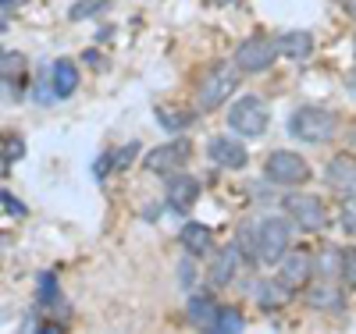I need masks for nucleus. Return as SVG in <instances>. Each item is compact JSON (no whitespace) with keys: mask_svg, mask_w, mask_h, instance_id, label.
Masks as SVG:
<instances>
[{"mask_svg":"<svg viewBox=\"0 0 356 334\" xmlns=\"http://www.w3.org/2000/svg\"><path fill=\"white\" fill-rule=\"evenodd\" d=\"M289 135L296 142H307V146H321V142H332L339 135V117L328 107H317V103H303L289 114Z\"/></svg>","mask_w":356,"mask_h":334,"instance_id":"f257e3e1","label":"nucleus"},{"mask_svg":"<svg viewBox=\"0 0 356 334\" xmlns=\"http://www.w3.org/2000/svg\"><path fill=\"white\" fill-rule=\"evenodd\" d=\"M228 125L239 139H260L267 125H271V110H267L260 97H239L235 107L228 110Z\"/></svg>","mask_w":356,"mask_h":334,"instance_id":"f03ea898","label":"nucleus"},{"mask_svg":"<svg viewBox=\"0 0 356 334\" xmlns=\"http://www.w3.org/2000/svg\"><path fill=\"white\" fill-rule=\"evenodd\" d=\"M278 53H282L278 40L264 36V33H253V36H246L239 47H235V68H239L243 75H264L267 68L275 65Z\"/></svg>","mask_w":356,"mask_h":334,"instance_id":"7ed1b4c3","label":"nucleus"},{"mask_svg":"<svg viewBox=\"0 0 356 334\" xmlns=\"http://www.w3.org/2000/svg\"><path fill=\"white\" fill-rule=\"evenodd\" d=\"M235 89H239V68L235 65H214L207 72V78L200 82V110H218L225 107Z\"/></svg>","mask_w":356,"mask_h":334,"instance_id":"20e7f679","label":"nucleus"},{"mask_svg":"<svg viewBox=\"0 0 356 334\" xmlns=\"http://www.w3.org/2000/svg\"><path fill=\"white\" fill-rule=\"evenodd\" d=\"M289 221L285 217H264L257 221V263L275 267L289 253Z\"/></svg>","mask_w":356,"mask_h":334,"instance_id":"39448f33","label":"nucleus"},{"mask_svg":"<svg viewBox=\"0 0 356 334\" xmlns=\"http://www.w3.org/2000/svg\"><path fill=\"white\" fill-rule=\"evenodd\" d=\"M264 174L271 185L296 189V185H303V181H310V164L300 153H292V149H275V153L264 160Z\"/></svg>","mask_w":356,"mask_h":334,"instance_id":"423d86ee","label":"nucleus"},{"mask_svg":"<svg viewBox=\"0 0 356 334\" xmlns=\"http://www.w3.org/2000/svg\"><path fill=\"white\" fill-rule=\"evenodd\" d=\"M285 210H289V217L300 224L303 231H324V224H328V206H324L321 196L296 192V196L285 199Z\"/></svg>","mask_w":356,"mask_h":334,"instance_id":"0eeeda50","label":"nucleus"},{"mask_svg":"<svg viewBox=\"0 0 356 334\" xmlns=\"http://www.w3.org/2000/svg\"><path fill=\"white\" fill-rule=\"evenodd\" d=\"M189 160V142H164V146H154L150 153L143 157V167L154 171V174H175Z\"/></svg>","mask_w":356,"mask_h":334,"instance_id":"6e6552de","label":"nucleus"},{"mask_svg":"<svg viewBox=\"0 0 356 334\" xmlns=\"http://www.w3.org/2000/svg\"><path fill=\"white\" fill-rule=\"evenodd\" d=\"M207 153H211V160L218 167H228V171H243L250 164V153H246V146L232 135H214L211 142H207Z\"/></svg>","mask_w":356,"mask_h":334,"instance_id":"1a4fd4ad","label":"nucleus"},{"mask_svg":"<svg viewBox=\"0 0 356 334\" xmlns=\"http://www.w3.org/2000/svg\"><path fill=\"white\" fill-rule=\"evenodd\" d=\"M324 181H328L332 192H342V196H353L356 192V157L353 153H335L324 167Z\"/></svg>","mask_w":356,"mask_h":334,"instance_id":"9d476101","label":"nucleus"},{"mask_svg":"<svg viewBox=\"0 0 356 334\" xmlns=\"http://www.w3.org/2000/svg\"><path fill=\"white\" fill-rule=\"evenodd\" d=\"M243 260H246V256H243V249L235 246V242H228V246H221V249H218L214 263L207 267V281H211L214 288L232 285V281H235V270H239V263H243Z\"/></svg>","mask_w":356,"mask_h":334,"instance_id":"9b49d317","label":"nucleus"},{"mask_svg":"<svg viewBox=\"0 0 356 334\" xmlns=\"http://www.w3.org/2000/svg\"><path fill=\"white\" fill-rule=\"evenodd\" d=\"M310 274H314V263H310V256H307V253H300V249H296V253H285L282 270H278V281H282L289 292L307 288Z\"/></svg>","mask_w":356,"mask_h":334,"instance_id":"f8f14e48","label":"nucleus"},{"mask_svg":"<svg viewBox=\"0 0 356 334\" xmlns=\"http://www.w3.org/2000/svg\"><path fill=\"white\" fill-rule=\"evenodd\" d=\"M196 199H200V181L193 174H178L175 171L171 181H168V206L178 210V214H186Z\"/></svg>","mask_w":356,"mask_h":334,"instance_id":"ddd939ff","label":"nucleus"},{"mask_svg":"<svg viewBox=\"0 0 356 334\" xmlns=\"http://www.w3.org/2000/svg\"><path fill=\"white\" fill-rule=\"evenodd\" d=\"M79 68H75V60H54V68H50V89H54V97H75V89H79Z\"/></svg>","mask_w":356,"mask_h":334,"instance_id":"4468645a","label":"nucleus"},{"mask_svg":"<svg viewBox=\"0 0 356 334\" xmlns=\"http://www.w3.org/2000/svg\"><path fill=\"white\" fill-rule=\"evenodd\" d=\"M178 242H182V249H186L189 256H207V253L214 249V235H211V228L200 224V221H189L182 231H178Z\"/></svg>","mask_w":356,"mask_h":334,"instance_id":"2eb2a0df","label":"nucleus"},{"mask_svg":"<svg viewBox=\"0 0 356 334\" xmlns=\"http://www.w3.org/2000/svg\"><path fill=\"white\" fill-rule=\"evenodd\" d=\"M278 50L289 57V60H307L314 53V36L303 33V28H296V33H282L278 36Z\"/></svg>","mask_w":356,"mask_h":334,"instance_id":"dca6fc26","label":"nucleus"},{"mask_svg":"<svg viewBox=\"0 0 356 334\" xmlns=\"http://www.w3.org/2000/svg\"><path fill=\"white\" fill-rule=\"evenodd\" d=\"M253 295H257V306L271 313V310L285 306V299H289V288H285L282 281H264V285H257V288H253Z\"/></svg>","mask_w":356,"mask_h":334,"instance_id":"f3484780","label":"nucleus"},{"mask_svg":"<svg viewBox=\"0 0 356 334\" xmlns=\"http://www.w3.org/2000/svg\"><path fill=\"white\" fill-rule=\"evenodd\" d=\"M214 317H218V302H214L211 295H193V299H189V320H193L196 327L211 331Z\"/></svg>","mask_w":356,"mask_h":334,"instance_id":"a211bd4d","label":"nucleus"},{"mask_svg":"<svg viewBox=\"0 0 356 334\" xmlns=\"http://www.w3.org/2000/svg\"><path fill=\"white\" fill-rule=\"evenodd\" d=\"M243 327H246V320H243L239 310H235V306H218V317L211 324L214 334H239Z\"/></svg>","mask_w":356,"mask_h":334,"instance_id":"6ab92c4d","label":"nucleus"},{"mask_svg":"<svg viewBox=\"0 0 356 334\" xmlns=\"http://www.w3.org/2000/svg\"><path fill=\"white\" fill-rule=\"evenodd\" d=\"M339 281L349 292L356 288V246H349V249L339 253Z\"/></svg>","mask_w":356,"mask_h":334,"instance_id":"aec40b11","label":"nucleus"},{"mask_svg":"<svg viewBox=\"0 0 356 334\" xmlns=\"http://www.w3.org/2000/svg\"><path fill=\"white\" fill-rule=\"evenodd\" d=\"M307 302H310V306L314 310H339L342 306V299L335 295V288H310V295H307Z\"/></svg>","mask_w":356,"mask_h":334,"instance_id":"412c9836","label":"nucleus"},{"mask_svg":"<svg viewBox=\"0 0 356 334\" xmlns=\"http://www.w3.org/2000/svg\"><path fill=\"white\" fill-rule=\"evenodd\" d=\"M157 121L168 128V132H182V128H189V121H193V114H186V110H168V107H161L157 110Z\"/></svg>","mask_w":356,"mask_h":334,"instance_id":"4be33fe9","label":"nucleus"},{"mask_svg":"<svg viewBox=\"0 0 356 334\" xmlns=\"http://www.w3.org/2000/svg\"><path fill=\"white\" fill-rule=\"evenodd\" d=\"M235 246L243 249L246 260L257 263V224H243V228H239V238H235Z\"/></svg>","mask_w":356,"mask_h":334,"instance_id":"5701e85b","label":"nucleus"},{"mask_svg":"<svg viewBox=\"0 0 356 334\" xmlns=\"http://www.w3.org/2000/svg\"><path fill=\"white\" fill-rule=\"evenodd\" d=\"M111 4V0H79V4L72 8V22H82V18H93V15H100L104 8Z\"/></svg>","mask_w":356,"mask_h":334,"instance_id":"b1692460","label":"nucleus"},{"mask_svg":"<svg viewBox=\"0 0 356 334\" xmlns=\"http://www.w3.org/2000/svg\"><path fill=\"white\" fill-rule=\"evenodd\" d=\"M57 295H61V288H57V278H54V274H40V302H43V306H54Z\"/></svg>","mask_w":356,"mask_h":334,"instance_id":"393cba45","label":"nucleus"},{"mask_svg":"<svg viewBox=\"0 0 356 334\" xmlns=\"http://www.w3.org/2000/svg\"><path fill=\"white\" fill-rule=\"evenodd\" d=\"M22 75H25V57H22V53H4V82H8V78L15 82V78H22Z\"/></svg>","mask_w":356,"mask_h":334,"instance_id":"a878e982","label":"nucleus"},{"mask_svg":"<svg viewBox=\"0 0 356 334\" xmlns=\"http://www.w3.org/2000/svg\"><path fill=\"white\" fill-rule=\"evenodd\" d=\"M342 228H346V235L356 238V192L346 196V203H342Z\"/></svg>","mask_w":356,"mask_h":334,"instance_id":"bb28decb","label":"nucleus"},{"mask_svg":"<svg viewBox=\"0 0 356 334\" xmlns=\"http://www.w3.org/2000/svg\"><path fill=\"white\" fill-rule=\"evenodd\" d=\"M111 167H118V164H114V153H100V160H97V167H93V178H97V181H104Z\"/></svg>","mask_w":356,"mask_h":334,"instance_id":"cd10ccee","label":"nucleus"},{"mask_svg":"<svg viewBox=\"0 0 356 334\" xmlns=\"http://www.w3.org/2000/svg\"><path fill=\"white\" fill-rule=\"evenodd\" d=\"M4 210H8V214H15V217H22V214H25V206H22V203H18V199L8 192V189H4Z\"/></svg>","mask_w":356,"mask_h":334,"instance_id":"c85d7f7f","label":"nucleus"},{"mask_svg":"<svg viewBox=\"0 0 356 334\" xmlns=\"http://www.w3.org/2000/svg\"><path fill=\"white\" fill-rule=\"evenodd\" d=\"M189 281H193V263L186 260V263H182V285H189Z\"/></svg>","mask_w":356,"mask_h":334,"instance_id":"c756f323","label":"nucleus"},{"mask_svg":"<svg viewBox=\"0 0 356 334\" xmlns=\"http://www.w3.org/2000/svg\"><path fill=\"white\" fill-rule=\"evenodd\" d=\"M335 4H342L346 11H353V8H356V0H335Z\"/></svg>","mask_w":356,"mask_h":334,"instance_id":"7c9ffc66","label":"nucleus"},{"mask_svg":"<svg viewBox=\"0 0 356 334\" xmlns=\"http://www.w3.org/2000/svg\"><path fill=\"white\" fill-rule=\"evenodd\" d=\"M349 89H353V97H356V72L349 75Z\"/></svg>","mask_w":356,"mask_h":334,"instance_id":"2f4dec72","label":"nucleus"},{"mask_svg":"<svg viewBox=\"0 0 356 334\" xmlns=\"http://www.w3.org/2000/svg\"><path fill=\"white\" fill-rule=\"evenodd\" d=\"M353 53H356V36H353Z\"/></svg>","mask_w":356,"mask_h":334,"instance_id":"473e14b6","label":"nucleus"},{"mask_svg":"<svg viewBox=\"0 0 356 334\" xmlns=\"http://www.w3.org/2000/svg\"><path fill=\"white\" fill-rule=\"evenodd\" d=\"M8 4H11V0H4V11H8Z\"/></svg>","mask_w":356,"mask_h":334,"instance_id":"72a5a7b5","label":"nucleus"},{"mask_svg":"<svg viewBox=\"0 0 356 334\" xmlns=\"http://www.w3.org/2000/svg\"><path fill=\"white\" fill-rule=\"evenodd\" d=\"M353 18H356V8H353Z\"/></svg>","mask_w":356,"mask_h":334,"instance_id":"f704fd0d","label":"nucleus"}]
</instances>
